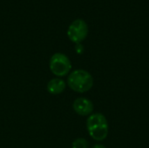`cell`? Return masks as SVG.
Segmentation results:
<instances>
[{
  "label": "cell",
  "instance_id": "1",
  "mask_svg": "<svg viewBox=\"0 0 149 148\" xmlns=\"http://www.w3.org/2000/svg\"><path fill=\"white\" fill-rule=\"evenodd\" d=\"M86 127L91 138L96 141H102L108 135V122L102 113L91 114L86 120Z\"/></svg>",
  "mask_w": 149,
  "mask_h": 148
},
{
  "label": "cell",
  "instance_id": "2",
  "mask_svg": "<svg viewBox=\"0 0 149 148\" xmlns=\"http://www.w3.org/2000/svg\"><path fill=\"white\" fill-rule=\"evenodd\" d=\"M67 85L76 92H86L93 85V78L87 71L82 69L75 70L68 76Z\"/></svg>",
  "mask_w": 149,
  "mask_h": 148
},
{
  "label": "cell",
  "instance_id": "3",
  "mask_svg": "<svg viewBox=\"0 0 149 148\" xmlns=\"http://www.w3.org/2000/svg\"><path fill=\"white\" fill-rule=\"evenodd\" d=\"M49 66L51 72L55 76L64 77L70 72L72 69V63L65 54L57 52L51 57Z\"/></svg>",
  "mask_w": 149,
  "mask_h": 148
},
{
  "label": "cell",
  "instance_id": "4",
  "mask_svg": "<svg viewBox=\"0 0 149 148\" xmlns=\"http://www.w3.org/2000/svg\"><path fill=\"white\" fill-rule=\"evenodd\" d=\"M88 35V25L83 19L78 18L74 20L68 27L67 36L68 38L75 43L80 44Z\"/></svg>",
  "mask_w": 149,
  "mask_h": 148
},
{
  "label": "cell",
  "instance_id": "5",
  "mask_svg": "<svg viewBox=\"0 0 149 148\" xmlns=\"http://www.w3.org/2000/svg\"><path fill=\"white\" fill-rule=\"evenodd\" d=\"M72 108L80 116H90L93 112V104L86 98H78L74 100Z\"/></svg>",
  "mask_w": 149,
  "mask_h": 148
},
{
  "label": "cell",
  "instance_id": "6",
  "mask_svg": "<svg viewBox=\"0 0 149 148\" xmlns=\"http://www.w3.org/2000/svg\"><path fill=\"white\" fill-rule=\"evenodd\" d=\"M66 84L65 82L58 78H55L51 79L47 84V91L49 93L53 95H58L62 93L65 89Z\"/></svg>",
  "mask_w": 149,
  "mask_h": 148
},
{
  "label": "cell",
  "instance_id": "7",
  "mask_svg": "<svg viewBox=\"0 0 149 148\" xmlns=\"http://www.w3.org/2000/svg\"><path fill=\"white\" fill-rule=\"evenodd\" d=\"M72 148H89V143L86 139L79 138L72 142Z\"/></svg>",
  "mask_w": 149,
  "mask_h": 148
},
{
  "label": "cell",
  "instance_id": "8",
  "mask_svg": "<svg viewBox=\"0 0 149 148\" xmlns=\"http://www.w3.org/2000/svg\"><path fill=\"white\" fill-rule=\"evenodd\" d=\"M92 148H107L104 145H101V144H96V145H94L93 147Z\"/></svg>",
  "mask_w": 149,
  "mask_h": 148
}]
</instances>
